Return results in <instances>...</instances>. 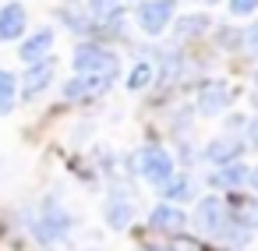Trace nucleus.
Segmentation results:
<instances>
[{
	"mask_svg": "<svg viewBox=\"0 0 258 251\" xmlns=\"http://www.w3.org/2000/svg\"><path fill=\"white\" fill-rule=\"evenodd\" d=\"M120 4L124 0H89V11H92V18H117Z\"/></svg>",
	"mask_w": 258,
	"mask_h": 251,
	"instance_id": "f3484780",
	"label": "nucleus"
},
{
	"mask_svg": "<svg viewBox=\"0 0 258 251\" xmlns=\"http://www.w3.org/2000/svg\"><path fill=\"white\" fill-rule=\"evenodd\" d=\"M163 198H166V202H184V198H191V180H187V177H170V180L163 184Z\"/></svg>",
	"mask_w": 258,
	"mask_h": 251,
	"instance_id": "dca6fc26",
	"label": "nucleus"
},
{
	"mask_svg": "<svg viewBox=\"0 0 258 251\" xmlns=\"http://www.w3.org/2000/svg\"><path fill=\"white\" fill-rule=\"evenodd\" d=\"M152 75H156L152 64H135V71H131V78H127V89H135V92L145 89V85L152 82Z\"/></svg>",
	"mask_w": 258,
	"mask_h": 251,
	"instance_id": "a211bd4d",
	"label": "nucleus"
},
{
	"mask_svg": "<svg viewBox=\"0 0 258 251\" xmlns=\"http://www.w3.org/2000/svg\"><path fill=\"white\" fill-rule=\"evenodd\" d=\"M50 50H53V29H39V32H32V36L22 43L18 57H22L25 64H36V60L50 57Z\"/></svg>",
	"mask_w": 258,
	"mask_h": 251,
	"instance_id": "9d476101",
	"label": "nucleus"
},
{
	"mask_svg": "<svg viewBox=\"0 0 258 251\" xmlns=\"http://www.w3.org/2000/svg\"><path fill=\"white\" fill-rule=\"evenodd\" d=\"M244 180H247V170L240 166V159L219 166L216 173H209V187H240Z\"/></svg>",
	"mask_w": 258,
	"mask_h": 251,
	"instance_id": "ddd939ff",
	"label": "nucleus"
},
{
	"mask_svg": "<svg viewBox=\"0 0 258 251\" xmlns=\"http://www.w3.org/2000/svg\"><path fill=\"white\" fill-rule=\"evenodd\" d=\"M75 71L78 75H96L103 82H113L120 75V60L103 46H78L75 50Z\"/></svg>",
	"mask_w": 258,
	"mask_h": 251,
	"instance_id": "f257e3e1",
	"label": "nucleus"
},
{
	"mask_svg": "<svg viewBox=\"0 0 258 251\" xmlns=\"http://www.w3.org/2000/svg\"><path fill=\"white\" fill-rule=\"evenodd\" d=\"M145 251H152V247H145Z\"/></svg>",
	"mask_w": 258,
	"mask_h": 251,
	"instance_id": "393cba45",
	"label": "nucleus"
},
{
	"mask_svg": "<svg viewBox=\"0 0 258 251\" xmlns=\"http://www.w3.org/2000/svg\"><path fill=\"white\" fill-rule=\"evenodd\" d=\"M244 156V142L240 138H216L205 145V159L212 166H226V163H237Z\"/></svg>",
	"mask_w": 258,
	"mask_h": 251,
	"instance_id": "1a4fd4ad",
	"label": "nucleus"
},
{
	"mask_svg": "<svg viewBox=\"0 0 258 251\" xmlns=\"http://www.w3.org/2000/svg\"><path fill=\"white\" fill-rule=\"evenodd\" d=\"M247 50H251V53L258 57V22H254V25L247 29Z\"/></svg>",
	"mask_w": 258,
	"mask_h": 251,
	"instance_id": "412c9836",
	"label": "nucleus"
},
{
	"mask_svg": "<svg viewBox=\"0 0 258 251\" xmlns=\"http://www.w3.org/2000/svg\"><path fill=\"white\" fill-rule=\"evenodd\" d=\"M110 82H103V78H96V75H78V78H71L68 85H64V99H85V96H92V92H103Z\"/></svg>",
	"mask_w": 258,
	"mask_h": 251,
	"instance_id": "f8f14e48",
	"label": "nucleus"
},
{
	"mask_svg": "<svg viewBox=\"0 0 258 251\" xmlns=\"http://www.w3.org/2000/svg\"><path fill=\"white\" fill-rule=\"evenodd\" d=\"M258 8V0H230V11L233 15H251Z\"/></svg>",
	"mask_w": 258,
	"mask_h": 251,
	"instance_id": "aec40b11",
	"label": "nucleus"
},
{
	"mask_svg": "<svg viewBox=\"0 0 258 251\" xmlns=\"http://www.w3.org/2000/svg\"><path fill=\"white\" fill-rule=\"evenodd\" d=\"M149 223L156 226V230H166V233H177V230H184V223H187V216L177 209V205H156L152 209V216H149Z\"/></svg>",
	"mask_w": 258,
	"mask_h": 251,
	"instance_id": "9b49d317",
	"label": "nucleus"
},
{
	"mask_svg": "<svg viewBox=\"0 0 258 251\" xmlns=\"http://www.w3.org/2000/svg\"><path fill=\"white\" fill-rule=\"evenodd\" d=\"M89 251H99V247H89Z\"/></svg>",
	"mask_w": 258,
	"mask_h": 251,
	"instance_id": "b1692460",
	"label": "nucleus"
},
{
	"mask_svg": "<svg viewBox=\"0 0 258 251\" xmlns=\"http://www.w3.org/2000/svg\"><path fill=\"white\" fill-rule=\"evenodd\" d=\"M25 25H29V15H25L22 4H4V8H0V43L22 39Z\"/></svg>",
	"mask_w": 258,
	"mask_h": 251,
	"instance_id": "6e6552de",
	"label": "nucleus"
},
{
	"mask_svg": "<svg viewBox=\"0 0 258 251\" xmlns=\"http://www.w3.org/2000/svg\"><path fill=\"white\" fill-rule=\"evenodd\" d=\"M131 166L149 180V184H166L173 177V159L159 149V145H145L131 156Z\"/></svg>",
	"mask_w": 258,
	"mask_h": 251,
	"instance_id": "f03ea898",
	"label": "nucleus"
},
{
	"mask_svg": "<svg viewBox=\"0 0 258 251\" xmlns=\"http://www.w3.org/2000/svg\"><path fill=\"white\" fill-rule=\"evenodd\" d=\"M226 223H230V212H226L223 198L209 195V198H202V202L195 205V226H198L202 233L219 237V230H226Z\"/></svg>",
	"mask_w": 258,
	"mask_h": 251,
	"instance_id": "20e7f679",
	"label": "nucleus"
},
{
	"mask_svg": "<svg viewBox=\"0 0 258 251\" xmlns=\"http://www.w3.org/2000/svg\"><path fill=\"white\" fill-rule=\"evenodd\" d=\"M18 103V78L0 68V113H11Z\"/></svg>",
	"mask_w": 258,
	"mask_h": 251,
	"instance_id": "2eb2a0df",
	"label": "nucleus"
},
{
	"mask_svg": "<svg viewBox=\"0 0 258 251\" xmlns=\"http://www.w3.org/2000/svg\"><path fill=\"white\" fill-rule=\"evenodd\" d=\"M173 11H177V0H149V4L138 8V25H142L149 36H159V32L170 25Z\"/></svg>",
	"mask_w": 258,
	"mask_h": 251,
	"instance_id": "39448f33",
	"label": "nucleus"
},
{
	"mask_svg": "<svg viewBox=\"0 0 258 251\" xmlns=\"http://www.w3.org/2000/svg\"><path fill=\"white\" fill-rule=\"evenodd\" d=\"M131 216H135V209H131V202H124L120 195H113V198L106 202V223H110L113 230H124V226L131 223Z\"/></svg>",
	"mask_w": 258,
	"mask_h": 251,
	"instance_id": "4468645a",
	"label": "nucleus"
},
{
	"mask_svg": "<svg viewBox=\"0 0 258 251\" xmlns=\"http://www.w3.org/2000/svg\"><path fill=\"white\" fill-rule=\"evenodd\" d=\"M230 106V89L223 82H205L198 89V113L202 117H216Z\"/></svg>",
	"mask_w": 258,
	"mask_h": 251,
	"instance_id": "423d86ee",
	"label": "nucleus"
},
{
	"mask_svg": "<svg viewBox=\"0 0 258 251\" xmlns=\"http://www.w3.org/2000/svg\"><path fill=\"white\" fill-rule=\"evenodd\" d=\"M32 230H36V237L43 240V244H53V240H60L68 230H71V216L50 198L46 205H43V212H39V219L32 223Z\"/></svg>",
	"mask_w": 258,
	"mask_h": 251,
	"instance_id": "7ed1b4c3",
	"label": "nucleus"
},
{
	"mask_svg": "<svg viewBox=\"0 0 258 251\" xmlns=\"http://www.w3.org/2000/svg\"><path fill=\"white\" fill-rule=\"evenodd\" d=\"M205 25H209V18H202V15L180 18V25H177V36H198V32H205Z\"/></svg>",
	"mask_w": 258,
	"mask_h": 251,
	"instance_id": "6ab92c4d",
	"label": "nucleus"
},
{
	"mask_svg": "<svg viewBox=\"0 0 258 251\" xmlns=\"http://www.w3.org/2000/svg\"><path fill=\"white\" fill-rule=\"evenodd\" d=\"M247 180H251V187H254V195H258V170H251V173H247Z\"/></svg>",
	"mask_w": 258,
	"mask_h": 251,
	"instance_id": "4be33fe9",
	"label": "nucleus"
},
{
	"mask_svg": "<svg viewBox=\"0 0 258 251\" xmlns=\"http://www.w3.org/2000/svg\"><path fill=\"white\" fill-rule=\"evenodd\" d=\"M53 57H43V60H36V64H29V71H25V78H22V92H25V99H36L46 85H50V78H53Z\"/></svg>",
	"mask_w": 258,
	"mask_h": 251,
	"instance_id": "0eeeda50",
	"label": "nucleus"
},
{
	"mask_svg": "<svg viewBox=\"0 0 258 251\" xmlns=\"http://www.w3.org/2000/svg\"><path fill=\"white\" fill-rule=\"evenodd\" d=\"M254 82H258V75H254Z\"/></svg>",
	"mask_w": 258,
	"mask_h": 251,
	"instance_id": "a878e982",
	"label": "nucleus"
},
{
	"mask_svg": "<svg viewBox=\"0 0 258 251\" xmlns=\"http://www.w3.org/2000/svg\"><path fill=\"white\" fill-rule=\"evenodd\" d=\"M202 4H216V0H202Z\"/></svg>",
	"mask_w": 258,
	"mask_h": 251,
	"instance_id": "5701e85b",
	"label": "nucleus"
}]
</instances>
